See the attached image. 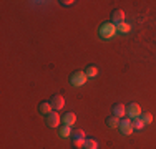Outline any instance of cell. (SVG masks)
Returning <instances> with one entry per match:
<instances>
[{"mask_svg": "<svg viewBox=\"0 0 156 149\" xmlns=\"http://www.w3.org/2000/svg\"><path fill=\"white\" fill-rule=\"evenodd\" d=\"M116 25L115 23H111V22H106V23H103L101 27H100V36L101 38H105V40H108V38H113L115 35H116Z\"/></svg>", "mask_w": 156, "mask_h": 149, "instance_id": "cell-1", "label": "cell"}, {"mask_svg": "<svg viewBox=\"0 0 156 149\" xmlns=\"http://www.w3.org/2000/svg\"><path fill=\"white\" fill-rule=\"evenodd\" d=\"M87 80H88V76L85 71H75L70 76V83H72L73 86H83V85L87 83Z\"/></svg>", "mask_w": 156, "mask_h": 149, "instance_id": "cell-2", "label": "cell"}, {"mask_svg": "<svg viewBox=\"0 0 156 149\" xmlns=\"http://www.w3.org/2000/svg\"><path fill=\"white\" fill-rule=\"evenodd\" d=\"M118 129H120L125 136H131L133 131H135V128H133V121L129 118L121 119V121H120V128H118Z\"/></svg>", "mask_w": 156, "mask_h": 149, "instance_id": "cell-3", "label": "cell"}, {"mask_svg": "<svg viewBox=\"0 0 156 149\" xmlns=\"http://www.w3.org/2000/svg\"><path fill=\"white\" fill-rule=\"evenodd\" d=\"M60 121H62V119H60L58 111H51V113L47 116V126H48V128H58Z\"/></svg>", "mask_w": 156, "mask_h": 149, "instance_id": "cell-4", "label": "cell"}, {"mask_svg": "<svg viewBox=\"0 0 156 149\" xmlns=\"http://www.w3.org/2000/svg\"><path fill=\"white\" fill-rule=\"evenodd\" d=\"M141 113H143V111H141V108H140L138 103H131L128 108H126V114H128L129 118H133V119L140 118Z\"/></svg>", "mask_w": 156, "mask_h": 149, "instance_id": "cell-5", "label": "cell"}, {"mask_svg": "<svg viewBox=\"0 0 156 149\" xmlns=\"http://www.w3.org/2000/svg\"><path fill=\"white\" fill-rule=\"evenodd\" d=\"M50 104L55 111H60V109H63V106H65V98H63L62 95H55V96H51Z\"/></svg>", "mask_w": 156, "mask_h": 149, "instance_id": "cell-6", "label": "cell"}, {"mask_svg": "<svg viewBox=\"0 0 156 149\" xmlns=\"http://www.w3.org/2000/svg\"><path fill=\"white\" fill-rule=\"evenodd\" d=\"M123 22H125V12L121 9H116V10L111 12V23L120 25V23H123Z\"/></svg>", "mask_w": 156, "mask_h": 149, "instance_id": "cell-7", "label": "cell"}, {"mask_svg": "<svg viewBox=\"0 0 156 149\" xmlns=\"http://www.w3.org/2000/svg\"><path fill=\"white\" fill-rule=\"evenodd\" d=\"M126 114V106L123 103H116L113 106V116H116V118H123Z\"/></svg>", "mask_w": 156, "mask_h": 149, "instance_id": "cell-8", "label": "cell"}, {"mask_svg": "<svg viewBox=\"0 0 156 149\" xmlns=\"http://www.w3.org/2000/svg\"><path fill=\"white\" fill-rule=\"evenodd\" d=\"M75 123H76V114L75 113H65L63 114V124L65 126H70V128H72Z\"/></svg>", "mask_w": 156, "mask_h": 149, "instance_id": "cell-9", "label": "cell"}, {"mask_svg": "<svg viewBox=\"0 0 156 149\" xmlns=\"http://www.w3.org/2000/svg\"><path fill=\"white\" fill-rule=\"evenodd\" d=\"M51 109H53V108H51L50 101H42V103L38 104V111L42 114H45V116H48V114L51 113Z\"/></svg>", "mask_w": 156, "mask_h": 149, "instance_id": "cell-10", "label": "cell"}, {"mask_svg": "<svg viewBox=\"0 0 156 149\" xmlns=\"http://www.w3.org/2000/svg\"><path fill=\"white\" fill-rule=\"evenodd\" d=\"M120 121H121L120 118L110 116V118H106V126H108V128H111V129H116V128H120Z\"/></svg>", "mask_w": 156, "mask_h": 149, "instance_id": "cell-11", "label": "cell"}, {"mask_svg": "<svg viewBox=\"0 0 156 149\" xmlns=\"http://www.w3.org/2000/svg\"><path fill=\"white\" fill-rule=\"evenodd\" d=\"M85 73H87L88 78H95V76H98V68H96L95 65H90V66L87 68V71H85Z\"/></svg>", "mask_w": 156, "mask_h": 149, "instance_id": "cell-12", "label": "cell"}, {"mask_svg": "<svg viewBox=\"0 0 156 149\" xmlns=\"http://www.w3.org/2000/svg\"><path fill=\"white\" fill-rule=\"evenodd\" d=\"M83 149H98V143H96L95 139H85V146Z\"/></svg>", "mask_w": 156, "mask_h": 149, "instance_id": "cell-13", "label": "cell"}, {"mask_svg": "<svg viewBox=\"0 0 156 149\" xmlns=\"http://www.w3.org/2000/svg\"><path fill=\"white\" fill-rule=\"evenodd\" d=\"M72 128H70V126H65V124H63L62 126V128H60V136L62 137H70V136H72Z\"/></svg>", "mask_w": 156, "mask_h": 149, "instance_id": "cell-14", "label": "cell"}, {"mask_svg": "<svg viewBox=\"0 0 156 149\" xmlns=\"http://www.w3.org/2000/svg\"><path fill=\"white\" fill-rule=\"evenodd\" d=\"M116 30H118L120 33H128L129 30H131V25H129V23H126V22H123V23L116 25Z\"/></svg>", "mask_w": 156, "mask_h": 149, "instance_id": "cell-15", "label": "cell"}, {"mask_svg": "<svg viewBox=\"0 0 156 149\" xmlns=\"http://www.w3.org/2000/svg\"><path fill=\"white\" fill-rule=\"evenodd\" d=\"M140 118L144 121V124H151V123H153V114H151V113H148V111L141 113V116H140Z\"/></svg>", "mask_w": 156, "mask_h": 149, "instance_id": "cell-16", "label": "cell"}, {"mask_svg": "<svg viewBox=\"0 0 156 149\" xmlns=\"http://www.w3.org/2000/svg\"><path fill=\"white\" fill-rule=\"evenodd\" d=\"M72 137H73V139H87V137H85V131H83V129H75V131L72 133Z\"/></svg>", "mask_w": 156, "mask_h": 149, "instance_id": "cell-17", "label": "cell"}, {"mask_svg": "<svg viewBox=\"0 0 156 149\" xmlns=\"http://www.w3.org/2000/svg\"><path fill=\"white\" fill-rule=\"evenodd\" d=\"M143 126H144V121L141 118H136L135 121H133V128L135 129H143Z\"/></svg>", "mask_w": 156, "mask_h": 149, "instance_id": "cell-18", "label": "cell"}, {"mask_svg": "<svg viewBox=\"0 0 156 149\" xmlns=\"http://www.w3.org/2000/svg\"><path fill=\"white\" fill-rule=\"evenodd\" d=\"M72 144H73V147H75V149H81L85 146V139H73Z\"/></svg>", "mask_w": 156, "mask_h": 149, "instance_id": "cell-19", "label": "cell"}, {"mask_svg": "<svg viewBox=\"0 0 156 149\" xmlns=\"http://www.w3.org/2000/svg\"><path fill=\"white\" fill-rule=\"evenodd\" d=\"M62 5H65V7H70V5H73V3H75V2H73V0H62Z\"/></svg>", "mask_w": 156, "mask_h": 149, "instance_id": "cell-20", "label": "cell"}]
</instances>
